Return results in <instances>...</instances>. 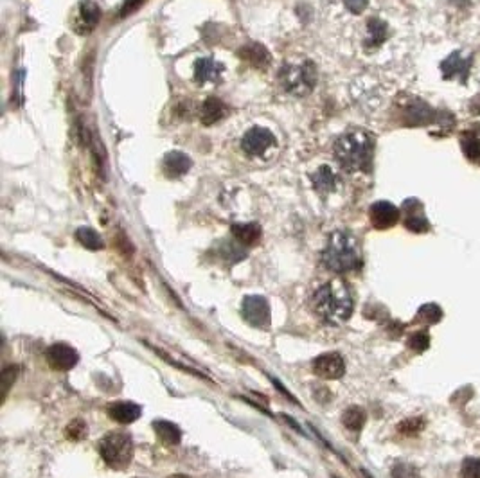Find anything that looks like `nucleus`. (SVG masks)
<instances>
[{
  "label": "nucleus",
  "mask_w": 480,
  "mask_h": 478,
  "mask_svg": "<svg viewBox=\"0 0 480 478\" xmlns=\"http://www.w3.org/2000/svg\"><path fill=\"white\" fill-rule=\"evenodd\" d=\"M374 140L367 131H347L335 143V158L347 173H369L373 167Z\"/></svg>",
  "instance_id": "nucleus-1"
},
{
  "label": "nucleus",
  "mask_w": 480,
  "mask_h": 478,
  "mask_svg": "<svg viewBox=\"0 0 480 478\" xmlns=\"http://www.w3.org/2000/svg\"><path fill=\"white\" fill-rule=\"evenodd\" d=\"M313 308L329 324H344L349 320L353 315V297L346 282L335 279L322 284L315 291Z\"/></svg>",
  "instance_id": "nucleus-2"
},
{
  "label": "nucleus",
  "mask_w": 480,
  "mask_h": 478,
  "mask_svg": "<svg viewBox=\"0 0 480 478\" xmlns=\"http://www.w3.org/2000/svg\"><path fill=\"white\" fill-rule=\"evenodd\" d=\"M322 263L335 273H347L362 266V250L358 239L346 230L333 232L322 252Z\"/></svg>",
  "instance_id": "nucleus-3"
},
{
  "label": "nucleus",
  "mask_w": 480,
  "mask_h": 478,
  "mask_svg": "<svg viewBox=\"0 0 480 478\" xmlns=\"http://www.w3.org/2000/svg\"><path fill=\"white\" fill-rule=\"evenodd\" d=\"M99 453L112 470H126L133 461V441L126 432H108L98 444Z\"/></svg>",
  "instance_id": "nucleus-4"
},
{
  "label": "nucleus",
  "mask_w": 480,
  "mask_h": 478,
  "mask_svg": "<svg viewBox=\"0 0 480 478\" xmlns=\"http://www.w3.org/2000/svg\"><path fill=\"white\" fill-rule=\"evenodd\" d=\"M279 83L286 92L293 95L310 94L317 85V71L311 62H302L299 65H284L279 72Z\"/></svg>",
  "instance_id": "nucleus-5"
},
{
  "label": "nucleus",
  "mask_w": 480,
  "mask_h": 478,
  "mask_svg": "<svg viewBox=\"0 0 480 478\" xmlns=\"http://www.w3.org/2000/svg\"><path fill=\"white\" fill-rule=\"evenodd\" d=\"M243 318L254 327H259V329H266L270 327V322H272V315H270V304L265 297L259 295H248L243 299L241 306Z\"/></svg>",
  "instance_id": "nucleus-6"
},
{
  "label": "nucleus",
  "mask_w": 480,
  "mask_h": 478,
  "mask_svg": "<svg viewBox=\"0 0 480 478\" xmlns=\"http://www.w3.org/2000/svg\"><path fill=\"white\" fill-rule=\"evenodd\" d=\"M275 144L274 134L268 128L254 126L247 134L243 135L241 148L248 157H263L272 146Z\"/></svg>",
  "instance_id": "nucleus-7"
},
{
  "label": "nucleus",
  "mask_w": 480,
  "mask_h": 478,
  "mask_svg": "<svg viewBox=\"0 0 480 478\" xmlns=\"http://www.w3.org/2000/svg\"><path fill=\"white\" fill-rule=\"evenodd\" d=\"M47 358V363L53 367L54 371H71L80 362V354L74 347H71L68 344H54L47 349L45 353Z\"/></svg>",
  "instance_id": "nucleus-8"
},
{
  "label": "nucleus",
  "mask_w": 480,
  "mask_h": 478,
  "mask_svg": "<svg viewBox=\"0 0 480 478\" xmlns=\"http://www.w3.org/2000/svg\"><path fill=\"white\" fill-rule=\"evenodd\" d=\"M313 372L322 380H340L346 374V362L338 353H326L315 358Z\"/></svg>",
  "instance_id": "nucleus-9"
},
{
  "label": "nucleus",
  "mask_w": 480,
  "mask_h": 478,
  "mask_svg": "<svg viewBox=\"0 0 480 478\" xmlns=\"http://www.w3.org/2000/svg\"><path fill=\"white\" fill-rule=\"evenodd\" d=\"M99 20H101L99 6L92 0H85V2H81L76 17H74V31L80 33V35H90L98 27Z\"/></svg>",
  "instance_id": "nucleus-10"
},
{
  "label": "nucleus",
  "mask_w": 480,
  "mask_h": 478,
  "mask_svg": "<svg viewBox=\"0 0 480 478\" xmlns=\"http://www.w3.org/2000/svg\"><path fill=\"white\" fill-rule=\"evenodd\" d=\"M369 218H371V223L378 230H387V228L394 227L400 219V210L398 207L392 205L391 201H376L371 205L369 210Z\"/></svg>",
  "instance_id": "nucleus-11"
},
{
  "label": "nucleus",
  "mask_w": 480,
  "mask_h": 478,
  "mask_svg": "<svg viewBox=\"0 0 480 478\" xmlns=\"http://www.w3.org/2000/svg\"><path fill=\"white\" fill-rule=\"evenodd\" d=\"M223 74V65L212 58H200L194 63V80L200 85L205 83H220Z\"/></svg>",
  "instance_id": "nucleus-12"
},
{
  "label": "nucleus",
  "mask_w": 480,
  "mask_h": 478,
  "mask_svg": "<svg viewBox=\"0 0 480 478\" xmlns=\"http://www.w3.org/2000/svg\"><path fill=\"white\" fill-rule=\"evenodd\" d=\"M405 210V227L412 230V232H427L430 225H428L427 218L423 216V207L416 198H410L403 203Z\"/></svg>",
  "instance_id": "nucleus-13"
},
{
  "label": "nucleus",
  "mask_w": 480,
  "mask_h": 478,
  "mask_svg": "<svg viewBox=\"0 0 480 478\" xmlns=\"http://www.w3.org/2000/svg\"><path fill=\"white\" fill-rule=\"evenodd\" d=\"M108 416L112 417L113 421L121 423V425H131L135 421L139 419L142 410H140L139 405H135L131 401H116L108 405Z\"/></svg>",
  "instance_id": "nucleus-14"
},
{
  "label": "nucleus",
  "mask_w": 480,
  "mask_h": 478,
  "mask_svg": "<svg viewBox=\"0 0 480 478\" xmlns=\"http://www.w3.org/2000/svg\"><path fill=\"white\" fill-rule=\"evenodd\" d=\"M162 169L171 178H178L191 169V158L182 151H171L162 162Z\"/></svg>",
  "instance_id": "nucleus-15"
},
{
  "label": "nucleus",
  "mask_w": 480,
  "mask_h": 478,
  "mask_svg": "<svg viewBox=\"0 0 480 478\" xmlns=\"http://www.w3.org/2000/svg\"><path fill=\"white\" fill-rule=\"evenodd\" d=\"M470 63H472V59H466L459 53H454L452 56H448V58L443 62V65H441V71H443V76H445V80H454V77H457V76L464 77L468 74Z\"/></svg>",
  "instance_id": "nucleus-16"
},
{
  "label": "nucleus",
  "mask_w": 480,
  "mask_h": 478,
  "mask_svg": "<svg viewBox=\"0 0 480 478\" xmlns=\"http://www.w3.org/2000/svg\"><path fill=\"white\" fill-rule=\"evenodd\" d=\"M225 112H227V107L221 99L218 98H207L202 104V110H200V119L205 126L214 125L220 119H223Z\"/></svg>",
  "instance_id": "nucleus-17"
},
{
  "label": "nucleus",
  "mask_w": 480,
  "mask_h": 478,
  "mask_svg": "<svg viewBox=\"0 0 480 478\" xmlns=\"http://www.w3.org/2000/svg\"><path fill=\"white\" fill-rule=\"evenodd\" d=\"M238 56L245 62H248L254 67L265 68L270 63V53L259 44H248L245 45L241 50L238 53Z\"/></svg>",
  "instance_id": "nucleus-18"
},
{
  "label": "nucleus",
  "mask_w": 480,
  "mask_h": 478,
  "mask_svg": "<svg viewBox=\"0 0 480 478\" xmlns=\"http://www.w3.org/2000/svg\"><path fill=\"white\" fill-rule=\"evenodd\" d=\"M311 182H313V187L319 192H329L335 189L338 178L329 165H322V167H319V169L311 174Z\"/></svg>",
  "instance_id": "nucleus-19"
},
{
  "label": "nucleus",
  "mask_w": 480,
  "mask_h": 478,
  "mask_svg": "<svg viewBox=\"0 0 480 478\" xmlns=\"http://www.w3.org/2000/svg\"><path fill=\"white\" fill-rule=\"evenodd\" d=\"M232 234L241 245L252 246L261 239V228L256 223H241L232 225Z\"/></svg>",
  "instance_id": "nucleus-20"
},
{
  "label": "nucleus",
  "mask_w": 480,
  "mask_h": 478,
  "mask_svg": "<svg viewBox=\"0 0 480 478\" xmlns=\"http://www.w3.org/2000/svg\"><path fill=\"white\" fill-rule=\"evenodd\" d=\"M153 430L157 432L158 437L166 444H178L182 441V432L176 425L169 423V421H155L153 423Z\"/></svg>",
  "instance_id": "nucleus-21"
},
{
  "label": "nucleus",
  "mask_w": 480,
  "mask_h": 478,
  "mask_svg": "<svg viewBox=\"0 0 480 478\" xmlns=\"http://www.w3.org/2000/svg\"><path fill=\"white\" fill-rule=\"evenodd\" d=\"M76 239L81 243V245L89 248V250H101L104 246L103 239L95 232L94 228L90 227H81L76 230Z\"/></svg>",
  "instance_id": "nucleus-22"
},
{
  "label": "nucleus",
  "mask_w": 480,
  "mask_h": 478,
  "mask_svg": "<svg viewBox=\"0 0 480 478\" xmlns=\"http://www.w3.org/2000/svg\"><path fill=\"white\" fill-rule=\"evenodd\" d=\"M365 419H367V416H365L364 408L360 407L347 408V410L344 412V416H342V423H344V426L349 428L351 432H360V430L364 428Z\"/></svg>",
  "instance_id": "nucleus-23"
},
{
  "label": "nucleus",
  "mask_w": 480,
  "mask_h": 478,
  "mask_svg": "<svg viewBox=\"0 0 480 478\" xmlns=\"http://www.w3.org/2000/svg\"><path fill=\"white\" fill-rule=\"evenodd\" d=\"M367 29H369L367 45H380L387 38V26L382 22V20H378V18L369 20Z\"/></svg>",
  "instance_id": "nucleus-24"
},
{
  "label": "nucleus",
  "mask_w": 480,
  "mask_h": 478,
  "mask_svg": "<svg viewBox=\"0 0 480 478\" xmlns=\"http://www.w3.org/2000/svg\"><path fill=\"white\" fill-rule=\"evenodd\" d=\"M461 148H463L464 155L470 160H480V139L473 134H466L461 137Z\"/></svg>",
  "instance_id": "nucleus-25"
},
{
  "label": "nucleus",
  "mask_w": 480,
  "mask_h": 478,
  "mask_svg": "<svg viewBox=\"0 0 480 478\" xmlns=\"http://www.w3.org/2000/svg\"><path fill=\"white\" fill-rule=\"evenodd\" d=\"M443 318V309L437 304H425L419 308L416 320L423 322V324H437Z\"/></svg>",
  "instance_id": "nucleus-26"
},
{
  "label": "nucleus",
  "mask_w": 480,
  "mask_h": 478,
  "mask_svg": "<svg viewBox=\"0 0 480 478\" xmlns=\"http://www.w3.org/2000/svg\"><path fill=\"white\" fill-rule=\"evenodd\" d=\"M86 434H89V426H86V423L83 419L71 421L67 425V428H65V437H67L68 441H72V443L83 441V439L86 437Z\"/></svg>",
  "instance_id": "nucleus-27"
},
{
  "label": "nucleus",
  "mask_w": 480,
  "mask_h": 478,
  "mask_svg": "<svg viewBox=\"0 0 480 478\" xmlns=\"http://www.w3.org/2000/svg\"><path fill=\"white\" fill-rule=\"evenodd\" d=\"M409 347L416 353H425L430 347V335L428 331H418L409 338Z\"/></svg>",
  "instance_id": "nucleus-28"
},
{
  "label": "nucleus",
  "mask_w": 480,
  "mask_h": 478,
  "mask_svg": "<svg viewBox=\"0 0 480 478\" xmlns=\"http://www.w3.org/2000/svg\"><path fill=\"white\" fill-rule=\"evenodd\" d=\"M461 478H480V459H466L461 468Z\"/></svg>",
  "instance_id": "nucleus-29"
},
{
  "label": "nucleus",
  "mask_w": 480,
  "mask_h": 478,
  "mask_svg": "<svg viewBox=\"0 0 480 478\" xmlns=\"http://www.w3.org/2000/svg\"><path fill=\"white\" fill-rule=\"evenodd\" d=\"M423 426H425V421H423L421 417H414V419H405L403 423L398 426V430L405 435H414L418 434L419 430H423Z\"/></svg>",
  "instance_id": "nucleus-30"
},
{
  "label": "nucleus",
  "mask_w": 480,
  "mask_h": 478,
  "mask_svg": "<svg viewBox=\"0 0 480 478\" xmlns=\"http://www.w3.org/2000/svg\"><path fill=\"white\" fill-rule=\"evenodd\" d=\"M17 374H18V367L11 365V367H6L4 371H2V392H4V398L8 396L9 389H11V385L15 383V380H17Z\"/></svg>",
  "instance_id": "nucleus-31"
},
{
  "label": "nucleus",
  "mask_w": 480,
  "mask_h": 478,
  "mask_svg": "<svg viewBox=\"0 0 480 478\" xmlns=\"http://www.w3.org/2000/svg\"><path fill=\"white\" fill-rule=\"evenodd\" d=\"M392 477L394 478H421L419 477L418 470L410 464H398L392 470Z\"/></svg>",
  "instance_id": "nucleus-32"
},
{
  "label": "nucleus",
  "mask_w": 480,
  "mask_h": 478,
  "mask_svg": "<svg viewBox=\"0 0 480 478\" xmlns=\"http://www.w3.org/2000/svg\"><path fill=\"white\" fill-rule=\"evenodd\" d=\"M142 2L144 0H124V4L121 8V17H128V15L133 13L135 9H139L142 6Z\"/></svg>",
  "instance_id": "nucleus-33"
},
{
  "label": "nucleus",
  "mask_w": 480,
  "mask_h": 478,
  "mask_svg": "<svg viewBox=\"0 0 480 478\" xmlns=\"http://www.w3.org/2000/svg\"><path fill=\"white\" fill-rule=\"evenodd\" d=\"M344 4H346V8L349 9L351 13H362L365 9V6H367V0H344Z\"/></svg>",
  "instance_id": "nucleus-34"
},
{
  "label": "nucleus",
  "mask_w": 480,
  "mask_h": 478,
  "mask_svg": "<svg viewBox=\"0 0 480 478\" xmlns=\"http://www.w3.org/2000/svg\"><path fill=\"white\" fill-rule=\"evenodd\" d=\"M169 478H191V477H185V475H173V477Z\"/></svg>",
  "instance_id": "nucleus-35"
}]
</instances>
